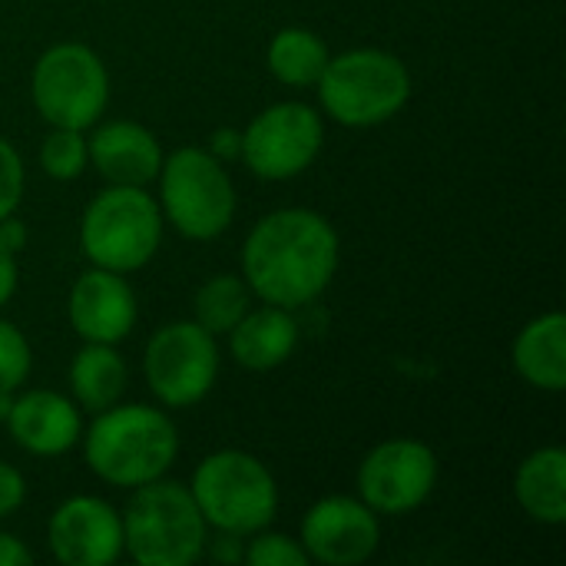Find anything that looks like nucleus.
Listing matches in <instances>:
<instances>
[{"mask_svg":"<svg viewBox=\"0 0 566 566\" xmlns=\"http://www.w3.org/2000/svg\"><path fill=\"white\" fill-rule=\"evenodd\" d=\"M338 232L312 209H279L262 216L242 245V279L265 305L302 308L335 279Z\"/></svg>","mask_w":566,"mask_h":566,"instance_id":"nucleus-1","label":"nucleus"},{"mask_svg":"<svg viewBox=\"0 0 566 566\" xmlns=\"http://www.w3.org/2000/svg\"><path fill=\"white\" fill-rule=\"evenodd\" d=\"M83 454L99 481L139 488L169 471L179 454V434L159 408L113 405L90 424Z\"/></svg>","mask_w":566,"mask_h":566,"instance_id":"nucleus-2","label":"nucleus"},{"mask_svg":"<svg viewBox=\"0 0 566 566\" xmlns=\"http://www.w3.org/2000/svg\"><path fill=\"white\" fill-rule=\"evenodd\" d=\"M123 551L139 566H189L206 551V521L189 488L139 484L123 514Z\"/></svg>","mask_w":566,"mask_h":566,"instance_id":"nucleus-3","label":"nucleus"},{"mask_svg":"<svg viewBox=\"0 0 566 566\" xmlns=\"http://www.w3.org/2000/svg\"><path fill=\"white\" fill-rule=\"evenodd\" d=\"M315 86L335 123L365 129L388 123L405 109L411 96V73L395 53L361 46L328 56V66Z\"/></svg>","mask_w":566,"mask_h":566,"instance_id":"nucleus-4","label":"nucleus"},{"mask_svg":"<svg viewBox=\"0 0 566 566\" xmlns=\"http://www.w3.org/2000/svg\"><path fill=\"white\" fill-rule=\"evenodd\" d=\"M163 209L146 186H109L83 212L80 249L96 269L136 272L163 242Z\"/></svg>","mask_w":566,"mask_h":566,"instance_id":"nucleus-5","label":"nucleus"},{"mask_svg":"<svg viewBox=\"0 0 566 566\" xmlns=\"http://www.w3.org/2000/svg\"><path fill=\"white\" fill-rule=\"evenodd\" d=\"M192 497L206 527L249 537L272 524L279 488L272 471L245 451H216L192 474Z\"/></svg>","mask_w":566,"mask_h":566,"instance_id":"nucleus-6","label":"nucleus"},{"mask_svg":"<svg viewBox=\"0 0 566 566\" xmlns=\"http://www.w3.org/2000/svg\"><path fill=\"white\" fill-rule=\"evenodd\" d=\"M159 209L169 226L192 239L209 242L235 219V186L209 149L182 146L159 166Z\"/></svg>","mask_w":566,"mask_h":566,"instance_id":"nucleus-7","label":"nucleus"},{"mask_svg":"<svg viewBox=\"0 0 566 566\" xmlns=\"http://www.w3.org/2000/svg\"><path fill=\"white\" fill-rule=\"evenodd\" d=\"M30 96L50 126L90 129L99 123L109 103L106 63L86 43H56L36 60Z\"/></svg>","mask_w":566,"mask_h":566,"instance_id":"nucleus-8","label":"nucleus"},{"mask_svg":"<svg viewBox=\"0 0 566 566\" xmlns=\"http://www.w3.org/2000/svg\"><path fill=\"white\" fill-rule=\"evenodd\" d=\"M149 391L166 408L199 405L219 378V348L199 322L163 325L143 355Z\"/></svg>","mask_w":566,"mask_h":566,"instance_id":"nucleus-9","label":"nucleus"},{"mask_svg":"<svg viewBox=\"0 0 566 566\" xmlns=\"http://www.w3.org/2000/svg\"><path fill=\"white\" fill-rule=\"evenodd\" d=\"M325 143L322 116L305 103H275L262 109L242 133L239 156L259 179H292L305 172Z\"/></svg>","mask_w":566,"mask_h":566,"instance_id":"nucleus-10","label":"nucleus"},{"mask_svg":"<svg viewBox=\"0 0 566 566\" xmlns=\"http://www.w3.org/2000/svg\"><path fill=\"white\" fill-rule=\"evenodd\" d=\"M438 484V458L424 441L391 438L368 451L358 468L361 501L375 514L401 517L418 511Z\"/></svg>","mask_w":566,"mask_h":566,"instance_id":"nucleus-11","label":"nucleus"},{"mask_svg":"<svg viewBox=\"0 0 566 566\" xmlns=\"http://www.w3.org/2000/svg\"><path fill=\"white\" fill-rule=\"evenodd\" d=\"M381 541L378 514L355 497H322L302 521V547L308 560L325 566L365 564Z\"/></svg>","mask_w":566,"mask_h":566,"instance_id":"nucleus-12","label":"nucleus"},{"mask_svg":"<svg viewBox=\"0 0 566 566\" xmlns=\"http://www.w3.org/2000/svg\"><path fill=\"white\" fill-rule=\"evenodd\" d=\"M46 537L60 564L109 566L123 554V517L99 497H70L53 511Z\"/></svg>","mask_w":566,"mask_h":566,"instance_id":"nucleus-13","label":"nucleus"},{"mask_svg":"<svg viewBox=\"0 0 566 566\" xmlns=\"http://www.w3.org/2000/svg\"><path fill=\"white\" fill-rule=\"evenodd\" d=\"M70 325L83 342L116 345L136 328V295L119 272L90 269L70 292Z\"/></svg>","mask_w":566,"mask_h":566,"instance_id":"nucleus-14","label":"nucleus"},{"mask_svg":"<svg viewBox=\"0 0 566 566\" xmlns=\"http://www.w3.org/2000/svg\"><path fill=\"white\" fill-rule=\"evenodd\" d=\"M7 428H10V438L27 454H36V458H56L70 451L83 434L80 408L70 398L56 391H43V388L13 398L7 411Z\"/></svg>","mask_w":566,"mask_h":566,"instance_id":"nucleus-15","label":"nucleus"},{"mask_svg":"<svg viewBox=\"0 0 566 566\" xmlns=\"http://www.w3.org/2000/svg\"><path fill=\"white\" fill-rule=\"evenodd\" d=\"M86 149L109 186H146L163 166L159 139L133 119H109L96 126L86 139Z\"/></svg>","mask_w":566,"mask_h":566,"instance_id":"nucleus-16","label":"nucleus"},{"mask_svg":"<svg viewBox=\"0 0 566 566\" xmlns=\"http://www.w3.org/2000/svg\"><path fill=\"white\" fill-rule=\"evenodd\" d=\"M298 345V322L289 308L262 305L255 312H245L235 328L229 332L232 358L249 371H272L292 358Z\"/></svg>","mask_w":566,"mask_h":566,"instance_id":"nucleus-17","label":"nucleus"},{"mask_svg":"<svg viewBox=\"0 0 566 566\" xmlns=\"http://www.w3.org/2000/svg\"><path fill=\"white\" fill-rule=\"evenodd\" d=\"M517 375L541 391L566 388V318L560 312L534 318L514 342Z\"/></svg>","mask_w":566,"mask_h":566,"instance_id":"nucleus-18","label":"nucleus"},{"mask_svg":"<svg viewBox=\"0 0 566 566\" xmlns=\"http://www.w3.org/2000/svg\"><path fill=\"white\" fill-rule=\"evenodd\" d=\"M514 494L527 517L537 524L560 527L566 524V451L541 448L534 451L514 478Z\"/></svg>","mask_w":566,"mask_h":566,"instance_id":"nucleus-19","label":"nucleus"},{"mask_svg":"<svg viewBox=\"0 0 566 566\" xmlns=\"http://www.w3.org/2000/svg\"><path fill=\"white\" fill-rule=\"evenodd\" d=\"M126 361L116 355L113 345H99V342H86L73 365H70V388L80 408L99 415L106 408H113L123 391H126Z\"/></svg>","mask_w":566,"mask_h":566,"instance_id":"nucleus-20","label":"nucleus"},{"mask_svg":"<svg viewBox=\"0 0 566 566\" xmlns=\"http://www.w3.org/2000/svg\"><path fill=\"white\" fill-rule=\"evenodd\" d=\"M328 46L305 27H285L269 43V73L285 86H315L328 66Z\"/></svg>","mask_w":566,"mask_h":566,"instance_id":"nucleus-21","label":"nucleus"},{"mask_svg":"<svg viewBox=\"0 0 566 566\" xmlns=\"http://www.w3.org/2000/svg\"><path fill=\"white\" fill-rule=\"evenodd\" d=\"M249 285L242 275H212L192 302V312L209 335H229L235 322L249 312Z\"/></svg>","mask_w":566,"mask_h":566,"instance_id":"nucleus-22","label":"nucleus"},{"mask_svg":"<svg viewBox=\"0 0 566 566\" xmlns=\"http://www.w3.org/2000/svg\"><path fill=\"white\" fill-rule=\"evenodd\" d=\"M90 163V149H86V136L83 129H63L53 126L50 136L40 146V166L50 179L56 182H70L76 176H83Z\"/></svg>","mask_w":566,"mask_h":566,"instance_id":"nucleus-23","label":"nucleus"},{"mask_svg":"<svg viewBox=\"0 0 566 566\" xmlns=\"http://www.w3.org/2000/svg\"><path fill=\"white\" fill-rule=\"evenodd\" d=\"M30 342L13 322L0 318V391H17L30 378Z\"/></svg>","mask_w":566,"mask_h":566,"instance_id":"nucleus-24","label":"nucleus"},{"mask_svg":"<svg viewBox=\"0 0 566 566\" xmlns=\"http://www.w3.org/2000/svg\"><path fill=\"white\" fill-rule=\"evenodd\" d=\"M252 566H308V554L298 541L285 537V534H262L249 544V551L242 554Z\"/></svg>","mask_w":566,"mask_h":566,"instance_id":"nucleus-25","label":"nucleus"},{"mask_svg":"<svg viewBox=\"0 0 566 566\" xmlns=\"http://www.w3.org/2000/svg\"><path fill=\"white\" fill-rule=\"evenodd\" d=\"M23 196V159L10 146V139L0 136V219L13 216Z\"/></svg>","mask_w":566,"mask_h":566,"instance_id":"nucleus-26","label":"nucleus"},{"mask_svg":"<svg viewBox=\"0 0 566 566\" xmlns=\"http://www.w3.org/2000/svg\"><path fill=\"white\" fill-rule=\"evenodd\" d=\"M23 497H27V484H23L20 471L0 461V521L10 517L23 504Z\"/></svg>","mask_w":566,"mask_h":566,"instance_id":"nucleus-27","label":"nucleus"},{"mask_svg":"<svg viewBox=\"0 0 566 566\" xmlns=\"http://www.w3.org/2000/svg\"><path fill=\"white\" fill-rule=\"evenodd\" d=\"M27 245V226L20 222V219H13V216H7V219H0V249L3 252H20Z\"/></svg>","mask_w":566,"mask_h":566,"instance_id":"nucleus-28","label":"nucleus"},{"mask_svg":"<svg viewBox=\"0 0 566 566\" xmlns=\"http://www.w3.org/2000/svg\"><path fill=\"white\" fill-rule=\"evenodd\" d=\"M30 551L13 534H0V566H30Z\"/></svg>","mask_w":566,"mask_h":566,"instance_id":"nucleus-29","label":"nucleus"},{"mask_svg":"<svg viewBox=\"0 0 566 566\" xmlns=\"http://www.w3.org/2000/svg\"><path fill=\"white\" fill-rule=\"evenodd\" d=\"M239 149H242V133H232V129H222V133H216L212 136V156L216 159H232V156H239Z\"/></svg>","mask_w":566,"mask_h":566,"instance_id":"nucleus-30","label":"nucleus"},{"mask_svg":"<svg viewBox=\"0 0 566 566\" xmlns=\"http://www.w3.org/2000/svg\"><path fill=\"white\" fill-rule=\"evenodd\" d=\"M13 289H17V262H13L10 252L0 249V308L10 302Z\"/></svg>","mask_w":566,"mask_h":566,"instance_id":"nucleus-31","label":"nucleus"},{"mask_svg":"<svg viewBox=\"0 0 566 566\" xmlns=\"http://www.w3.org/2000/svg\"><path fill=\"white\" fill-rule=\"evenodd\" d=\"M10 405H13L10 391H0V421H7V411H10Z\"/></svg>","mask_w":566,"mask_h":566,"instance_id":"nucleus-32","label":"nucleus"}]
</instances>
